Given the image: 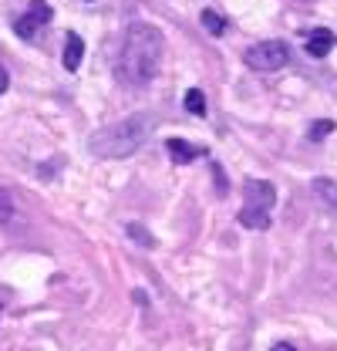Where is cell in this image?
I'll use <instances>...</instances> for the list:
<instances>
[{
	"instance_id": "cell-1",
	"label": "cell",
	"mask_w": 337,
	"mask_h": 351,
	"mask_svg": "<svg viewBox=\"0 0 337 351\" xmlns=\"http://www.w3.org/2000/svg\"><path fill=\"white\" fill-rule=\"evenodd\" d=\"M162 51H166V41H162L159 27L135 21V24L128 27L122 54H118V78L132 88L149 85V82L159 75Z\"/></svg>"
},
{
	"instance_id": "cell-2",
	"label": "cell",
	"mask_w": 337,
	"mask_h": 351,
	"mask_svg": "<svg viewBox=\"0 0 337 351\" xmlns=\"http://www.w3.org/2000/svg\"><path fill=\"white\" fill-rule=\"evenodd\" d=\"M152 125H155L152 115H128V119L115 122V125H105V129L95 132L88 138V149L98 159H125V156H135L149 142Z\"/></svg>"
},
{
	"instance_id": "cell-3",
	"label": "cell",
	"mask_w": 337,
	"mask_h": 351,
	"mask_svg": "<svg viewBox=\"0 0 337 351\" xmlns=\"http://www.w3.org/2000/svg\"><path fill=\"white\" fill-rule=\"evenodd\" d=\"M277 206V189L266 179H250L243 186V210L240 223L247 230H270V210Z\"/></svg>"
},
{
	"instance_id": "cell-4",
	"label": "cell",
	"mask_w": 337,
	"mask_h": 351,
	"mask_svg": "<svg viewBox=\"0 0 337 351\" xmlns=\"http://www.w3.org/2000/svg\"><path fill=\"white\" fill-rule=\"evenodd\" d=\"M243 61L250 64L253 71H280L290 61V47L284 41H260L253 47H247Z\"/></svg>"
},
{
	"instance_id": "cell-5",
	"label": "cell",
	"mask_w": 337,
	"mask_h": 351,
	"mask_svg": "<svg viewBox=\"0 0 337 351\" xmlns=\"http://www.w3.org/2000/svg\"><path fill=\"white\" fill-rule=\"evenodd\" d=\"M166 149H168V156H172V162H179V166L196 162V159L203 156V149H199V145H192V142H186V138H168Z\"/></svg>"
},
{
	"instance_id": "cell-6",
	"label": "cell",
	"mask_w": 337,
	"mask_h": 351,
	"mask_svg": "<svg viewBox=\"0 0 337 351\" xmlns=\"http://www.w3.org/2000/svg\"><path fill=\"white\" fill-rule=\"evenodd\" d=\"M82 58H84V41H82V34H68L64 38V54H61V61H64V68L68 71H78L82 68Z\"/></svg>"
},
{
	"instance_id": "cell-7",
	"label": "cell",
	"mask_w": 337,
	"mask_h": 351,
	"mask_svg": "<svg viewBox=\"0 0 337 351\" xmlns=\"http://www.w3.org/2000/svg\"><path fill=\"white\" fill-rule=\"evenodd\" d=\"M331 47H334V34H331L327 27L310 31V38H307V54H314V58H327Z\"/></svg>"
},
{
	"instance_id": "cell-8",
	"label": "cell",
	"mask_w": 337,
	"mask_h": 351,
	"mask_svg": "<svg viewBox=\"0 0 337 351\" xmlns=\"http://www.w3.org/2000/svg\"><path fill=\"white\" fill-rule=\"evenodd\" d=\"M310 189H314V196H317L324 206L337 210V182L334 179H324V176H321V179H314V182H310Z\"/></svg>"
},
{
	"instance_id": "cell-9",
	"label": "cell",
	"mask_w": 337,
	"mask_h": 351,
	"mask_svg": "<svg viewBox=\"0 0 337 351\" xmlns=\"http://www.w3.org/2000/svg\"><path fill=\"white\" fill-rule=\"evenodd\" d=\"M38 31H41V24H38L31 14H24V17H17V21H14V34H17V38H24V41H34V38H38Z\"/></svg>"
},
{
	"instance_id": "cell-10",
	"label": "cell",
	"mask_w": 337,
	"mask_h": 351,
	"mask_svg": "<svg viewBox=\"0 0 337 351\" xmlns=\"http://www.w3.org/2000/svg\"><path fill=\"white\" fill-rule=\"evenodd\" d=\"M186 112L196 115V119L206 115V95H203L199 88H189V91H186Z\"/></svg>"
},
{
	"instance_id": "cell-11",
	"label": "cell",
	"mask_w": 337,
	"mask_h": 351,
	"mask_svg": "<svg viewBox=\"0 0 337 351\" xmlns=\"http://www.w3.org/2000/svg\"><path fill=\"white\" fill-rule=\"evenodd\" d=\"M199 21H203V27L210 31L212 38H223V34H226V21H223L216 10H203V14H199Z\"/></svg>"
},
{
	"instance_id": "cell-12",
	"label": "cell",
	"mask_w": 337,
	"mask_h": 351,
	"mask_svg": "<svg viewBox=\"0 0 337 351\" xmlns=\"http://www.w3.org/2000/svg\"><path fill=\"white\" fill-rule=\"evenodd\" d=\"M125 233L132 237V240H135V243H138V247H155V237H152V233H149L142 223H128Z\"/></svg>"
},
{
	"instance_id": "cell-13",
	"label": "cell",
	"mask_w": 337,
	"mask_h": 351,
	"mask_svg": "<svg viewBox=\"0 0 337 351\" xmlns=\"http://www.w3.org/2000/svg\"><path fill=\"white\" fill-rule=\"evenodd\" d=\"M27 14H31L41 27H44V24H51V17H54V10H51V3H47V0H31Z\"/></svg>"
},
{
	"instance_id": "cell-14",
	"label": "cell",
	"mask_w": 337,
	"mask_h": 351,
	"mask_svg": "<svg viewBox=\"0 0 337 351\" xmlns=\"http://www.w3.org/2000/svg\"><path fill=\"white\" fill-rule=\"evenodd\" d=\"M334 129H337V125L331 122V119H317V122L310 125V132H307V135H310V142H321V138H327Z\"/></svg>"
},
{
	"instance_id": "cell-15",
	"label": "cell",
	"mask_w": 337,
	"mask_h": 351,
	"mask_svg": "<svg viewBox=\"0 0 337 351\" xmlns=\"http://www.w3.org/2000/svg\"><path fill=\"white\" fill-rule=\"evenodd\" d=\"M10 217H14V199L0 189V223H7Z\"/></svg>"
},
{
	"instance_id": "cell-16",
	"label": "cell",
	"mask_w": 337,
	"mask_h": 351,
	"mask_svg": "<svg viewBox=\"0 0 337 351\" xmlns=\"http://www.w3.org/2000/svg\"><path fill=\"white\" fill-rule=\"evenodd\" d=\"M7 88H10V75H7V68L0 64V95H3Z\"/></svg>"
},
{
	"instance_id": "cell-17",
	"label": "cell",
	"mask_w": 337,
	"mask_h": 351,
	"mask_svg": "<svg viewBox=\"0 0 337 351\" xmlns=\"http://www.w3.org/2000/svg\"><path fill=\"white\" fill-rule=\"evenodd\" d=\"M270 351H297V348H294V345H290V341H280V345H273V348H270Z\"/></svg>"
}]
</instances>
